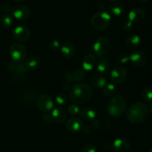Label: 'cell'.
Instances as JSON below:
<instances>
[{"label": "cell", "instance_id": "obj_1", "mask_svg": "<svg viewBox=\"0 0 152 152\" xmlns=\"http://www.w3.org/2000/svg\"><path fill=\"white\" fill-rule=\"evenodd\" d=\"M126 117L132 124H140L143 123L149 115L148 105L142 102H138L131 105L126 111Z\"/></svg>", "mask_w": 152, "mask_h": 152}, {"label": "cell", "instance_id": "obj_2", "mask_svg": "<svg viewBox=\"0 0 152 152\" xmlns=\"http://www.w3.org/2000/svg\"><path fill=\"white\" fill-rule=\"evenodd\" d=\"M91 95V87L83 83H77L70 90V99L77 104L86 102L90 99Z\"/></svg>", "mask_w": 152, "mask_h": 152}, {"label": "cell", "instance_id": "obj_3", "mask_svg": "<svg viewBox=\"0 0 152 152\" xmlns=\"http://www.w3.org/2000/svg\"><path fill=\"white\" fill-rule=\"evenodd\" d=\"M127 111V101L124 96L117 94L111 97L108 105V111L114 117H120Z\"/></svg>", "mask_w": 152, "mask_h": 152}, {"label": "cell", "instance_id": "obj_4", "mask_svg": "<svg viewBox=\"0 0 152 152\" xmlns=\"http://www.w3.org/2000/svg\"><path fill=\"white\" fill-rule=\"evenodd\" d=\"M111 16L105 11L95 13L91 19V25L97 31L106 30L111 25Z\"/></svg>", "mask_w": 152, "mask_h": 152}, {"label": "cell", "instance_id": "obj_5", "mask_svg": "<svg viewBox=\"0 0 152 152\" xmlns=\"http://www.w3.org/2000/svg\"><path fill=\"white\" fill-rule=\"evenodd\" d=\"M10 56L12 62L23 63L27 58V49L24 45L15 42L10 48Z\"/></svg>", "mask_w": 152, "mask_h": 152}, {"label": "cell", "instance_id": "obj_6", "mask_svg": "<svg viewBox=\"0 0 152 152\" xmlns=\"http://www.w3.org/2000/svg\"><path fill=\"white\" fill-rule=\"evenodd\" d=\"M110 46L111 43L106 37H99L94 42V52L97 56H102L108 53L110 49Z\"/></svg>", "mask_w": 152, "mask_h": 152}, {"label": "cell", "instance_id": "obj_7", "mask_svg": "<svg viewBox=\"0 0 152 152\" xmlns=\"http://www.w3.org/2000/svg\"><path fill=\"white\" fill-rule=\"evenodd\" d=\"M37 106L43 113H49L54 108V102L48 94H42L37 99Z\"/></svg>", "mask_w": 152, "mask_h": 152}, {"label": "cell", "instance_id": "obj_8", "mask_svg": "<svg viewBox=\"0 0 152 152\" xmlns=\"http://www.w3.org/2000/svg\"><path fill=\"white\" fill-rule=\"evenodd\" d=\"M127 76V70L123 66H117L110 71V79L114 84H121L124 83Z\"/></svg>", "mask_w": 152, "mask_h": 152}, {"label": "cell", "instance_id": "obj_9", "mask_svg": "<svg viewBox=\"0 0 152 152\" xmlns=\"http://www.w3.org/2000/svg\"><path fill=\"white\" fill-rule=\"evenodd\" d=\"M12 35L16 40L23 42H27L30 39L31 33L28 27L20 25H17L13 28V31H12Z\"/></svg>", "mask_w": 152, "mask_h": 152}, {"label": "cell", "instance_id": "obj_10", "mask_svg": "<svg viewBox=\"0 0 152 152\" xmlns=\"http://www.w3.org/2000/svg\"><path fill=\"white\" fill-rule=\"evenodd\" d=\"M129 59L134 66L137 68H142L147 65L148 56L144 52L141 50H135L129 55Z\"/></svg>", "mask_w": 152, "mask_h": 152}, {"label": "cell", "instance_id": "obj_11", "mask_svg": "<svg viewBox=\"0 0 152 152\" xmlns=\"http://www.w3.org/2000/svg\"><path fill=\"white\" fill-rule=\"evenodd\" d=\"M13 16L19 20H25L28 19L31 14L30 7L24 4H19L13 7Z\"/></svg>", "mask_w": 152, "mask_h": 152}, {"label": "cell", "instance_id": "obj_12", "mask_svg": "<svg viewBox=\"0 0 152 152\" xmlns=\"http://www.w3.org/2000/svg\"><path fill=\"white\" fill-rule=\"evenodd\" d=\"M66 129L71 132H80L83 129V120L80 117H71L66 123Z\"/></svg>", "mask_w": 152, "mask_h": 152}, {"label": "cell", "instance_id": "obj_13", "mask_svg": "<svg viewBox=\"0 0 152 152\" xmlns=\"http://www.w3.org/2000/svg\"><path fill=\"white\" fill-rule=\"evenodd\" d=\"M60 50L62 54L67 59H71V58L74 57L77 52L76 46L74 45V43L69 41L64 42L61 45Z\"/></svg>", "mask_w": 152, "mask_h": 152}, {"label": "cell", "instance_id": "obj_14", "mask_svg": "<svg viewBox=\"0 0 152 152\" xmlns=\"http://www.w3.org/2000/svg\"><path fill=\"white\" fill-rule=\"evenodd\" d=\"M51 116L53 120L57 123H62L68 117V111L62 106H57L52 110Z\"/></svg>", "mask_w": 152, "mask_h": 152}, {"label": "cell", "instance_id": "obj_15", "mask_svg": "<svg viewBox=\"0 0 152 152\" xmlns=\"http://www.w3.org/2000/svg\"><path fill=\"white\" fill-rule=\"evenodd\" d=\"M111 145L114 152H128L130 149V142L125 138L116 139Z\"/></svg>", "mask_w": 152, "mask_h": 152}, {"label": "cell", "instance_id": "obj_16", "mask_svg": "<svg viewBox=\"0 0 152 152\" xmlns=\"http://www.w3.org/2000/svg\"><path fill=\"white\" fill-rule=\"evenodd\" d=\"M97 64V60L96 57L92 53L86 55L83 59L82 65H83V69L86 71H91L96 66Z\"/></svg>", "mask_w": 152, "mask_h": 152}, {"label": "cell", "instance_id": "obj_17", "mask_svg": "<svg viewBox=\"0 0 152 152\" xmlns=\"http://www.w3.org/2000/svg\"><path fill=\"white\" fill-rule=\"evenodd\" d=\"M145 17V13L142 8L135 7L132 9L129 13V20L133 23L142 22Z\"/></svg>", "mask_w": 152, "mask_h": 152}, {"label": "cell", "instance_id": "obj_18", "mask_svg": "<svg viewBox=\"0 0 152 152\" xmlns=\"http://www.w3.org/2000/svg\"><path fill=\"white\" fill-rule=\"evenodd\" d=\"M40 63H41V59L39 56L37 55H31L26 58L25 61V65L26 66L27 69L30 71H34L39 67Z\"/></svg>", "mask_w": 152, "mask_h": 152}, {"label": "cell", "instance_id": "obj_19", "mask_svg": "<svg viewBox=\"0 0 152 152\" xmlns=\"http://www.w3.org/2000/svg\"><path fill=\"white\" fill-rule=\"evenodd\" d=\"M141 43V39L137 34H131L126 40V46L130 50H134L139 47Z\"/></svg>", "mask_w": 152, "mask_h": 152}, {"label": "cell", "instance_id": "obj_20", "mask_svg": "<svg viewBox=\"0 0 152 152\" xmlns=\"http://www.w3.org/2000/svg\"><path fill=\"white\" fill-rule=\"evenodd\" d=\"M7 69L9 70V71L13 72L15 74H23L25 72H27V71H28L25 64L16 63V62H13L8 64Z\"/></svg>", "mask_w": 152, "mask_h": 152}, {"label": "cell", "instance_id": "obj_21", "mask_svg": "<svg viewBox=\"0 0 152 152\" xmlns=\"http://www.w3.org/2000/svg\"><path fill=\"white\" fill-rule=\"evenodd\" d=\"M80 115L83 120H86V121H92L96 118V112L93 108L90 107H83L81 108L80 112Z\"/></svg>", "mask_w": 152, "mask_h": 152}, {"label": "cell", "instance_id": "obj_22", "mask_svg": "<svg viewBox=\"0 0 152 152\" xmlns=\"http://www.w3.org/2000/svg\"><path fill=\"white\" fill-rule=\"evenodd\" d=\"M91 83L96 88L102 89L108 84V80L106 77H104L103 75L96 74L91 78Z\"/></svg>", "mask_w": 152, "mask_h": 152}, {"label": "cell", "instance_id": "obj_23", "mask_svg": "<svg viewBox=\"0 0 152 152\" xmlns=\"http://www.w3.org/2000/svg\"><path fill=\"white\" fill-rule=\"evenodd\" d=\"M13 23V19L10 15L5 13L0 17V26L3 29H9L11 28Z\"/></svg>", "mask_w": 152, "mask_h": 152}, {"label": "cell", "instance_id": "obj_24", "mask_svg": "<svg viewBox=\"0 0 152 152\" xmlns=\"http://www.w3.org/2000/svg\"><path fill=\"white\" fill-rule=\"evenodd\" d=\"M96 68L100 74H105L109 72L111 66H110V63L107 59H102L96 64Z\"/></svg>", "mask_w": 152, "mask_h": 152}, {"label": "cell", "instance_id": "obj_25", "mask_svg": "<svg viewBox=\"0 0 152 152\" xmlns=\"http://www.w3.org/2000/svg\"><path fill=\"white\" fill-rule=\"evenodd\" d=\"M109 13L111 15L115 16H120L124 12V6L120 3H114V4H111L108 7Z\"/></svg>", "mask_w": 152, "mask_h": 152}, {"label": "cell", "instance_id": "obj_26", "mask_svg": "<svg viewBox=\"0 0 152 152\" xmlns=\"http://www.w3.org/2000/svg\"><path fill=\"white\" fill-rule=\"evenodd\" d=\"M34 91L32 89H28L23 93V101L28 105H32L34 100L36 99Z\"/></svg>", "mask_w": 152, "mask_h": 152}, {"label": "cell", "instance_id": "obj_27", "mask_svg": "<svg viewBox=\"0 0 152 152\" xmlns=\"http://www.w3.org/2000/svg\"><path fill=\"white\" fill-rule=\"evenodd\" d=\"M102 90V93L105 96H113L115 95L116 92H117V87L114 83H108Z\"/></svg>", "mask_w": 152, "mask_h": 152}, {"label": "cell", "instance_id": "obj_28", "mask_svg": "<svg viewBox=\"0 0 152 152\" xmlns=\"http://www.w3.org/2000/svg\"><path fill=\"white\" fill-rule=\"evenodd\" d=\"M73 78L74 81L80 83L86 78V72L83 69H78L73 73Z\"/></svg>", "mask_w": 152, "mask_h": 152}, {"label": "cell", "instance_id": "obj_29", "mask_svg": "<svg viewBox=\"0 0 152 152\" xmlns=\"http://www.w3.org/2000/svg\"><path fill=\"white\" fill-rule=\"evenodd\" d=\"M142 99L147 102L152 101V88L151 87H145L143 88L141 93Z\"/></svg>", "mask_w": 152, "mask_h": 152}, {"label": "cell", "instance_id": "obj_30", "mask_svg": "<svg viewBox=\"0 0 152 152\" xmlns=\"http://www.w3.org/2000/svg\"><path fill=\"white\" fill-rule=\"evenodd\" d=\"M68 96L65 93H63V92H61V93L58 94L56 96V102L59 105V106H62V105L66 104V102H68Z\"/></svg>", "mask_w": 152, "mask_h": 152}, {"label": "cell", "instance_id": "obj_31", "mask_svg": "<svg viewBox=\"0 0 152 152\" xmlns=\"http://www.w3.org/2000/svg\"><path fill=\"white\" fill-rule=\"evenodd\" d=\"M116 60L119 64H126L130 61L129 55L125 53H120L116 57Z\"/></svg>", "mask_w": 152, "mask_h": 152}, {"label": "cell", "instance_id": "obj_32", "mask_svg": "<svg viewBox=\"0 0 152 152\" xmlns=\"http://www.w3.org/2000/svg\"><path fill=\"white\" fill-rule=\"evenodd\" d=\"M60 43L58 40L56 39H53L51 41H50V42L48 43V47L50 50H53V51H56V50H59L60 48Z\"/></svg>", "mask_w": 152, "mask_h": 152}, {"label": "cell", "instance_id": "obj_33", "mask_svg": "<svg viewBox=\"0 0 152 152\" xmlns=\"http://www.w3.org/2000/svg\"><path fill=\"white\" fill-rule=\"evenodd\" d=\"M80 110H81V108L78 105H76V104H73V105H71L68 107V112L72 114V115H76V114H78L80 112Z\"/></svg>", "mask_w": 152, "mask_h": 152}, {"label": "cell", "instance_id": "obj_34", "mask_svg": "<svg viewBox=\"0 0 152 152\" xmlns=\"http://www.w3.org/2000/svg\"><path fill=\"white\" fill-rule=\"evenodd\" d=\"M134 26V25L133 22H131L130 20H127L124 22V24H123V29H124V31H126V32H129V31L133 30Z\"/></svg>", "mask_w": 152, "mask_h": 152}, {"label": "cell", "instance_id": "obj_35", "mask_svg": "<svg viewBox=\"0 0 152 152\" xmlns=\"http://www.w3.org/2000/svg\"><path fill=\"white\" fill-rule=\"evenodd\" d=\"M80 152H96V149L94 145L87 144L85 146H83Z\"/></svg>", "mask_w": 152, "mask_h": 152}, {"label": "cell", "instance_id": "obj_36", "mask_svg": "<svg viewBox=\"0 0 152 152\" xmlns=\"http://www.w3.org/2000/svg\"><path fill=\"white\" fill-rule=\"evenodd\" d=\"M73 71H65V74H64V78L65 79V80L67 81V83H72L74 82V78H73Z\"/></svg>", "mask_w": 152, "mask_h": 152}, {"label": "cell", "instance_id": "obj_37", "mask_svg": "<svg viewBox=\"0 0 152 152\" xmlns=\"http://www.w3.org/2000/svg\"><path fill=\"white\" fill-rule=\"evenodd\" d=\"M1 10L4 12H6V13H10L13 10V7H12L11 4L8 2H4L1 6Z\"/></svg>", "mask_w": 152, "mask_h": 152}, {"label": "cell", "instance_id": "obj_38", "mask_svg": "<svg viewBox=\"0 0 152 152\" xmlns=\"http://www.w3.org/2000/svg\"><path fill=\"white\" fill-rule=\"evenodd\" d=\"M42 120L47 123H50L53 120L52 118L51 114H50V113H44L42 115Z\"/></svg>", "mask_w": 152, "mask_h": 152}, {"label": "cell", "instance_id": "obj_39", "mask_svg": "<svg viewBox=\"0 0 152 152\" xmlns=\"http://www.w3.org/2000/svg\"><path fill=\"white\" fill-rule=\"evenodd\" d=\"M100 125H99V123L98 120H96V119H94V120L91 121V129H95V130H97L99 128Z\"/></svg>", "mask_w": 152, "mask_h": 152}, {"label": "cell", "instance_id": "obj_40", "mask_svg": "<svg viewBox=\"0 0 152 152\" xmlns=\"http://www.w3.org/2000/svg\"><path fill=\"white\" fill-rule=\"evenodd\" d=\"M83 131L85 134H89L91 133L92 129L91 127H89V126H86V127H83Z\"/></svg>", "mask_w": 152, "mask_h": 152}, {"label": "cell", "instance_id": "obj_41", "mask_svg": "<svg viewBox=\"0 0 152 152\" xmlns=\"http://www.w3.org/2000/svg\"><path fill=\"white\" fill-rule=\"evenodd\" d=\"M105 4H104L103 2H100L99 4H98V9L99 10V12L102 11H105Z\"/></svg>", "mask_w": 152, "mask_h": 152}, {"label": "cell", "instance_id": "obj_42", "mask_svg": "<svg viewBox=\"0 0 152 152\" xmlns=\"http://www.w3.org/2000/svg\"><path fill=\"white\" fill-rule=\"evenodd\" d=\"M63 88H65V90L68 91V90H71V84L69 83H64L63 85Z\"/></svg>", "mask_w": 152, "mask_h": 152}, {"label": "cell", "instance_id": "obj_43", "mask_svg": "<svg viewBox=\"0 0 152 152\" xmlns=\"http://www.w3.org/2000/svg\"><path fill=\"white\" fill-rule=\"evenodd\" d=\"M15 1H16V2H19V3H20V2H22V1H25V0H14Z\"/></svg>", "mask_w": 152, "mask_h": 152}, {"label": "cell", "instance_id": "obj_44", "mask_svg": "<svg viewBox=\"0 0 152 152\" xmlns=\"http://www.w3.org/2000/svg\"><path fill=\"white\" fill-rule=\"evenodd\" d=\"M139 1H142V2H147V1H150V0H139Z\"/></svg>", "mask_w": 152, "mask_h": 152}, {"label": "cell", "instance_id": "obj_45", "mask_svg": "<svg viewBox=\"0 0 152 152\" xmlns=\"http://www.w3.org/2000/svg\"><path fill=\"white\" fill-rule=\"evenodd\" d=\"M150 111H151V113H152V101H151V104H150Z\"/></svg>", "mask_w": 152, "mask_h": 152}, {"label": "cell", "instance_id": "obj_46", "mask_svg": "<svg viewBox=\"0 0 152 152\" xmlns=\"http://www.w3.org/2000/svg\"><path fill=\"white\" fill-rule=\"evenodd\" d=\"M148 152H152V148H151V149H149V151H148Z\"/></svg>", "mask_w": 152, "mask_h": 152}, {"label": "cell", "instance_id": "obj_47", "mask_svg": "<svg viewBox=\"0 0 152 152\" xmlns=\"http://www.w3.org/2000/svg\"><path fill=\"white\" fill-rule=\"evenodd\" d=\"M108 1H117V0H108Z\"/></svg>", "mask_w": 152, "mask_h": 152}]
</instances>
